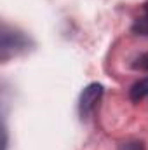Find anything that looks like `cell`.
I'll return each mask as SVG.
<instances>
[{"label": "cell", "instance_id": "obj_1", "mask_svg": "<svg viewBox=\"0 0 148 150\" xmlns=\"http://www.w3.org/2000/svg\"><path fill=\"white\" fill-rule=\"evenodd\" d=\"M101 96H103V86L101 84L92 82L87 87H84V91L80 94V100H78V112H80L82 119L89 117L91 113L94 112V108L98 107Z\"/></svg>", "mask_w": 148, "mask_h": 150}, {"label": "cell", "instance_id": "obj_2", "mask_svg": "<svg viewBox=\"0 0 148 150\" xmlns=\"http://www.w3.org/2000/svg\"><path fill=\"white\" fill-rule=\"evenodd\" d=\"M28 45V38L19 32H9L5 26L2 30V42H0V49H2V59H7L9 56L23 51Z\"/></svg>", "mask_w": 148, "mask_h": 150}, {"label": "cell", "instance_id": "obj_3", "mask_svg": "<svg viewBox=\"0 0 148 150\" xmlns=\"http://www.w3.org/2000/svg\"><path fill=\"white\" fill-rule=\"evenodd\" d=\"M145 96H148V77L134 82L132 87L129 89V98L132 101H141Z\"/></svg>", "mask_w": 148, "mask_h": 150}, {"label": "cell", "instance_id": "obj_4", "mask_svg": "<svg viewBox=\"0 0 148 150\" xmlns=\"http://www.w3.org/2000/svg\"><path fill=\"white\" fill-rule=\"evenodd\" d=\"M132 32L138 33V35H145V37H148V16L138 19V21L132 25Z\"/></svg>", "mask_w": 148, "mask_h": 150}, {"label": "cell", "instance_id": "obj_5", "mask_svg": "<svg viewBox=\"0 0 148 150\" xmlns=\"http://www.w3.org/2000/svg\"><path fill=\"white\" fill-rule=\"evenodd\" d=\"M132 68H136V70H143V72H148V52L141 54L140 58H136V61L132 63Z\"/></svg>", "mask_w": 148, "mask_h": 150}, {"label": "cell", "instance_id": "obj_6", "mask_svg": "<svg viewBox=\"0 0 148 150\" xmlns=\"http://www.w3.org/2000/svg\"><path fill=\"white\" fill-rule=\"evenodd\" d=\"M122 150H143V143H125Z\"/></svg>", "mask_w": 148, "mask_h": 150}, {"label": "cell", "instance_id": "obj_7", "mask_svg": "<svg viewBox=\"0 0 148 150\" xmlns=\"http://www.w3.org/2000/svg\"><path fill=\"white\" fill-rule=\"evenodd\" d=\"M143 9H145V14L148 16V2H145V7H143Z\"/></svg>", "mask_w": 148, "mask_h": 150}]
</instances>
